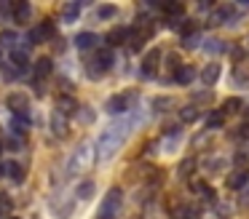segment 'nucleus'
<instances>
[{
    "label": "nucleus",
    "instance_id": "f257e3e1",
    "mask_svg": "<svg viewBox=\"0 0 249 219\" xmlns=\"http://www.w3.org/2000/svg\"><path fill=\"white\" fill-rule=\"evenodd\" d=\"M126 134H129V123H124V126H107L102 131V136H99V158L102 160H110L115 152L121 150V144H124Z\"/></svg>",
    "mask_w": 249,
    "mask_h": 219
},
{
    "label": "nucleus",
    "instance_id": "f03ea898",
    "mask_svg": "<svg viewBox=\"0 0 249 219\" xmlns=\"http://www.w3.org/2000/svg\"><path fill=\"white\" fill-rule=\"evenodd\" d=\"M121 203H124V192H121L118 187H113V190L105 195V201H102V208H99V219H118Z\"/></svg>",
    "mask_w": 249,
    "mask_h": 219
},
{
    "label": "nucleus",
    "instance_id": "7ed1b4c3",
    "mask_svg": "<svg viewBox=\"0 0 249 219\" xmlns=\"http://www.w3.org/2000/svg\"><path fill=\"white\" fill-rule=\"evenodd\" d=\"M91 64L94 67H89V75H91V78H99L102 72H107V69L113 67V51H110V48H99Z\"/></svg>",
    "mask_w": 249,
    "mask_h": 219
},
{
    "label": "nucleus",
    "instance_id": "20e7f679",
    "mask_svg": "<svg viewBox=\"0 0 249 219\" xmlns=\"http://www.w3.org/2000/svg\"><path fill=\"white\" fill-rule=\"evenodd\" d=\"M30 43H43V40H54L56 37V27H54V21L51 19H46V21H40V27H35V30H30Z\"/></svg>",
    "mask_w": 249,
    "mask_h": 219
},
{
    "label": "nucleus",
    "instance_id": "39448f33",
    "mask_svg": "<svg viewBox=\"0 0 249 219\" xmlns=\"http://www.w3.org/2000/svg\"><path fill=\"white\" fill-rule=\"evenodd\" d=\"M6 104H8V110H11L14 115H22V112H27L30 99H27V94H22V91H11V94L6 96Z\"/></svg>",
    "mask_w": 249,
    "mask_h": 219
},
{
    "label": "nucleus",
    "instance_id": "423d86ee",
    "mask_svg": "<svg viewBox=\"0 0 249 219\" xmlns=\"http://www.w3.org/2000/svg\"><path fill=\"white\" fill-rule=\"evenodd\" d=\"M158 64H161V51L153 48V51H147L145 59H142V75H145V78H153L156 69H158Z\"/></svg>",
    "mask_w": 249,
    "mask_h": 219
},
{
    "label": "nucleus",
    "instance_id": "0eeeda50",
    "mask_svg": "<svg viewBox=\"0 0 249 219\" xmlns=\"http://www.w3.org/2000/svg\"><path fill=\"white\" fill-rule=\"evenodd\" d=\"M134 99V96H124V94H115V96H110L107 99V104H105V110L110 112V115H118V112H126L129 110V101Z\"/></svg>",
    "mask_w": 249,
    "mask_h": 219
},
{
    "label": "nucleus",
    "instance_id": "6e6552de",
    "mask_svg": "<svg viewBox=\"0 0 249 219\" xmlns=\"http://www.w3.org/2000/svg\"><path fill=\"white\" fill-rule=\"evenodd\" d=\"M6 11H11L14 21H19V24H24L30 19V3H24V0H17V3L6 5Z\"/></svg>",
    "mask_w": 249,
    "mask_h": 219
},
{
    "label": "nucleus",
    "instance_id": "1a4fd4ad",
    "mask_svg": "<svg viewBox=\"0 0 249 219\" xmlns=\"http://www.w3.org/2000/svg\"><path fill=\"white\" fill-rule=\"evenodd\" d=\"M81 110V107H78V101L72 99V96H59V99H56V112H59V115H72V112H78Z\"/></svg>",
    "mask_w": 249,
    "mask_h": 219
},
{
    "label": "nucleus",
    "instance_id": "9d476101",
    "mask_svg": "<svg viewBox=\"0 0 249 219\" xmlns=\"http://www.w3.org/2000/svg\"><path fill=\"white\" fill-rule=\"evenodd\" d=\"M247 182H249V171L247 168H236L233 174H228V187H231V190H241Z\"/></svg>",
    "mask_w": 249,
    "mask_h": 219
},
{
    "label": "nucleus",
    "instance_id": "9b49d317",
    "mask_svg": "<svg viewBox=\"0 0 249 219\" xmlns=\"http://www.w3.org/2000/svg\"><path fill=\"white\" fill-rule=\"evenodd\" d=\"M193 78H196V69H193V64H182V67L174 72V80H177L179 85H190L193 83Z\"/></svg>",
    "mask_w": 249,
    "mask_h": 219
},
{
    "label": "nucleus",
    "instance_id": "f8f14e48",
    "mask_svg": "<svg viewBox=\"0 0 249 219\" xmlns=\"http://www.w3.org/2000/svg\"><path fill=\"white\" fill-rule=\"evenodd\" d=\"M27 128H30V118H27V112H22V115H11V131L14 134H27Z\"/></svg>",
    "mask_w": 249,
    "mask_h": 219
},
{
    "label": "nucleus",
    "instance_id": "ddd939ff",
    "mask_svg": "<svg viewBox=\"0 0 249 219\" xmlns=\"http://www.w3.org/2000/svg\"><path fill=\"white\" fill-rule=\"evenodd\" d=\"M124 40H129V30H121V27H115V30L107 32V48L121 46Z\"/></svg>",
    "mask_w": 249,
    "mask_h": 219
},
{
    "label": "nucleus",
    "instance_id": "4468645a",
    "mask_svg": "<svg viewBox=\"0 0 249 219\" xmlns=\"http://www.w3.org/2000/svg\"><path fill=\"white\" fill-rule=\"evenodd\" d=\"M217 78H220V64H206L204 72H201V80H204V85H214Z\"/></svg>",
    "mask_w": 249,
    "mask_h": 219
},
{
    "label": "nucleus",
    "instance_id": "2eb2a0df",
    "mask_svg": "<svg viewBox=\"0 0 249 219\" xmlns=\"http://www.w3.org/2000/svg\"><path fill=\"white\" fill-rule=\"evenodd\" d=\"M233 14H236V8H233V5H220V8L212 14V24H222V21H228Z\"/></svg>",
    "mask_w": 249,
    "mask_h": 219
},
{
    "label": "nucleus",
    "instance_id": "dca6fc26",
    "mask_svg": "<svg viewBox=\"0 0 249 219\" xmlns=\"http://www.w3.org/2000/svg\"><path fill=\"white\" fill-rule=\"evenodd\" d=\"M51 131H54L56 136H67V118L59 115V112H54V118H51Z\"/></svg>",
    "mask_w": 249,
    "mask_h": 219
},
{
    "label": "nucleus",
    "instance_id": "f3484780",
    "mask_svg": "<svg viewBox=\"0 0 249 219\" xmlns=\"http://www.w3.org/2000/svg\"><path fill=\"white\" fill-rule=\"evenodd\" d=\"M193 190L198 192L201 198H204L206 203H214L217 201V195H214V190H212L209 185H206V182H193Z\"/></svg>",
    "mask_w": 249,
    "mask_h": 219
},
{
    "label": "nucleus",
    "instance_id": "a211bd4d",
    "mask_svg": "<svg viewBox=\"0 0 249 219\" xmlns=\"http://www.w3.org/2000/svg\"><path fill=\"white\" fill-rule=\"evenodd\" d=\"M233 78H236L238 85H249V64L247 62H238L236 69H233Z\"/></svg>",
    "mask_w": 249,
    "mask_h": 219
},
{
    "label": "nucleus",
    "instance_id": "6ab92c4d",
    "mask_svg": "<svg viewBox=\"0 0 249 219\" xmlns=\"http://www.w3.org/2000/svg\"><path fill=\"white\" fill-rule=\"evenodd\" d=\"M3 168H6V176H8V179H14L17 185H19V182H24V168H22L19 163H14V160H11V163H6Z\"/></svg>",
    "mask_w": 249,
    "mask_h": 219
},
{
    "label": "nucleus",
    "instance_id": "aec40b11",
    "mask_svg": "<svg viewBox=\"0 0 249 219\" xmlns=\"http://www.w3.org/2000/svg\"><path fill=\"white\" fill-rule=\"evenodd\" d=\"M51 69H54V64H51V59H49V56L38 59V62H35V78H49Z\"/></svg>",
    "mask_w": 249,
    "mask_h": 219
},
{
    "label": "nucleus",
    "instance_id": "412c9836",
    "mask_svg": "<svg viewBox=\"0 0 249 219\" xmlns=\"http://www.w3.org/2000/svg\"><path fill=\"white\" fill-rule=\"evenodd\" d=\"M78 14H81V3H78V0H70V3H65V8H62V16H65V21H75Z\"/></svg>",
    "mask_w": 249,
    "mask_h": 219
},
{
    "label": "nucleus",
    "instance_id": "4be33fe9",
    "mask_svg": "<svg viewBox=\"0 0 249 219\" xmlns=\"http://www.w3.org/2000/svg\"><path fill=\"white\" fill-rule=\"evenodd\" d=\"M222 123H225V112L222 110H212L206 115V128H222Z\"/></svg>",
    "mask_w": 249,
    "mask_h": 219
},
{
    "label": "nucleus",
    "instance_id": "5701e85b",
    "mask_svg": "<svg viewBox=\"0 0 249 219\" xmlns=\"http://www.w3.org/2000/svg\"><path fill=\"white\" fill-rule=\"evenodd\" d=\"M94 43H97V35H94V32H81V35L75 37V46L81 48V51H86V48H91Z\"/></svg>",
    "mask_w": 249,
    "mask_h": 219
},
{
    "label": "nucleus",
    "instance_id": "b1692460",
    "mask_svg": "<svg viewBox=\"0 0 249 219\" xmlns=\"http://www.w3.org/2000/svg\"><path fill=\"white\" fill-rule=\"evenodd\" d=\"M11 64H14V69H17V72H22V69H27V53L24 51H14L11 53Z\"/></svg>",
    "mask_w": 249,
    "mask_h": 219
},
{
    "label": "nucleus",
    "instance_id": "393cba45",
    "mask_svg": "<svg viewBox=\"0 0 249 219\" xmlns=\"http://www.w3.org/2000/svg\"><path fill=\"white\" fill-rule=\"evenodd\" d=\"M91 195H94V182H81L78 185V198L81 201H91Z\"/></svg>",
    "mask_w": 249,
    "mask_h": 219
},
{
    "label": "nucleus",
    "instance_id": "a878e982",
    "mask_svg": "<svg viewBox=\"0 0 249 219\" xmlns=\"http://www.w3.org/2000/svg\"><path fill=\"white\" fill-rule=\"evenodd\" d=\"M115 14H118V8L110 5V3H105V5H99V8H97V19H113Z\"/></svg>",
    "mask_w": 249,
    "mask_h": 219
},
{
    "label": "nucleus",
    "instance_id": "bb28decb",
    "mask_svg": "<svg viewBox=\"0 0 249 219\" xmlns=\"http://www.w3.org/2000/svg\"><path fill=\"white\" fill-rule=\"evenodd\" d=\"M196 118H198V110H196L193 104H190V107H182V110H179V120H182V123H193Z\"/></svg>",
    "mask_w": 249,
    "mask_h": 219
},
{
    "label": "nucleus",
    "instance_id": "cd10ccee",
    "mask_svg": "<svg viewBox=\"0 0 249 219\" xmlns=\"http://www.w3.org/2000/svg\"><path fill=\"white\" fill-rule=\"evenodd\" d=\"M241 110H244V101L236 99V96H231V99L225 101V107H222V112H225V115H228V112H241Z\"/></svg>",
    "mask_w": 249,
    "mask_h": 219
},
{
    "label": "nucleus",
    "instance_id": "c85d7f7f",
    "mask_svg": "<svg viewBox=\"0 0 249 219\" xmlns=\"http://www.w3.org/2000/svg\"><path fill=\"white\" fill-rule=\"evenodd\" d=\"M161 8H163V14H169V16H174V19H177V16L185 11V5L182 3H163Z\"/></svg>",
    "mask_w": 249,
    "mask_h": 219
},
{
    "label": "nucleus",
    "instance_id": "c756f323",
    "mask_svg": "<svg viewBox=\"0 0 249 219\" xmlns=\"http://www.w3.org/2000/svg\"><path fill=\"white\" fill-rule=\"evenodd\" d=\"M193 168H196V158H185L182 163H179V176H182V179H185V176H190V174H193Z\"/></svg>",
    "mask_w": 249,
    "mask_h": 219
},
{
    "label": "nucleus",
    "instance_id": "7c9ffc66",
    "mask_svg": "<svg viewBox=\"0 0 249 219\" xmlns=\"http://www.w3.org/2000/svg\"><path fill=\"white\" fill-rule=\"evenodd\" d=\"M14 43H17V32H14V30H3V32H0V46L14 48Z\"/></svg>",
    "mask_w": 249,
    "mask_h": 219
},
{
    "label": "nucleus",
    "instance_id": "2f4dec72",
    "mask_svg": "<svg viewBox=\"0 0 249 219\" xmlns=\"http://www.w3.org/2000/svg\"><path fill=\"white\" fill-rule=\"evenodd\" d=\"M204 48H206L209 53H222V51H225L222 40H214V37H212V40H206V43H204Z\"/></svg>",
    "mask_w": 249,
    "mask_h": 219
},
{
    "label": "nucleus",
    "instance_id": "473e14b6",
    "mask_svg": "<svg viewBox=\"0 0 249 219\" xmlns=\"http://www.w3.org/2000/svg\"><path fill=\"white\" fill-rule=\"evenodd\" d=\"M169 104H174L172 96H156V99H153V107H156V110H169Z\"/></svg>",
    "mask_w": 249,
    "mask_h": 219
},
{
    "label": "nucleus",
    "instance_id": "72a5a7b5",
    "mask_svg": "<svg viewBox=\"0 0 249 219\" xmlns=\"http://www.w3.org/2000/svg\"><path fill=\"white\" fill-rule=\"evenodd\" d=\"M179 219H201L198 208H182V211H179Z\"/></svg>",
    "mask_w": 249,
    "mask_h": 219
},
{
    "label": "nucleus",
    "instance_id": "f704fd0d",
    "mask_svg": "<svg viewBox=\"0 0 249 219\" xmlns=\"http://www.w3.org/2000/svg\"><path fill=\"white\" fill-rule=\"evenodd\" d=\"M78 112H81V120L83 123H91L94 120V110H91V107H81Z\"/></svg>",
    "mask_w": 249,
    "mask_h": 219
},
{
    "label": "nucleus",
    "instance_id": "c9c22d12",
    "mask_svg": "<svg viewBox=\"0 0 249 219\" xmlns=\"http://www.w3.org/2000/svg\"><path fill=\"white\" fill-rule=\"evenodd\" d=\"M182 46H185V48H196V46H198V35H190V37H182Z\"/></svg>",
    "mask_w": 249,
    "mask_h": 219
},
{
    "label": "nucleus",
    "instance_id": "e433bc0d",
    "mask_svg": "<svg viewBox=\"0 0 249 219\" xmlns=\"http://www.w3.org/2000/svg\"><path fill=\"white\" fill-rule=\"evenodd\" d=\"M19 147H22V139H8V150H19Z\"/></svg>",
    "mask_w": 249,
    "mask_h": 219
},
{
    "label": "nucleus",
    "instance_id": "4c0bfd02",
    "mask_svg": "<svg viewBox=\"0 0 249 219\" xmlns=\"http://www.w3.org/2000/svg\"><path fill=\"white\" fill-rule=\"evenodd\" d=\"M196 99H198V101H209L212 94H209V91H201V94H196Z\"/></svg>",
    "mask_w": 249,
    "mask_h": 219
},
{
    "label": "nucleus",
    "instance_id": "58836bf2",
    "mask_svg": "<svg viewBox=\"0 0 249 219\" xmlns=\"http://www.w3.org/2000/svg\"><path fill=\"white\" fill-rule=\"evenodd\" d=\"M236 163H238V168H244V163H247V155L238 152V155H236Z\"/></svg>",
    "mask_w": 249,
    "mask_h": 219
},
{
    "label": "nucleus",
    "instance_id": "ea45409f",
    "mask_svg": "<svg viewBox=\"0 0 249 219\" xmlns=\"http://www.w3.org/2000/svg\"><path fill=\"white\" fill-rule=\"evenodd\" d=\"M217 211H220V217H231V206H217Z\"/></svg>",
    "mask_w": 249,
    "mask_h": 219
},
{
    "label": "nucleus",
    "instance_id": "a19ab883",
    "mask_svg": "<svg viewBox=\"0 0 249 219\" xmlns=\"http://www.w3.org/2000/svg\"><path fill=\"white\" fill-rule=\"evenodd\" d=\"M0 206H11V201H8V195H6V192H0Z\"/></svg>",
    "mask_w": 249,
    "mask_h": 219
},
{
    "label": "nucleus",
    "instance_id": "79ce46f5",
    "mask_svg": "<svg viewBox=\"0 0 249 219\" xmlns=\"http://www.w3.org/2000/svg\"><path fill=\"white\" fill-rule=\"evenodd\" d=\"M238 134H241V136H247V139H249V123H244V126H241V131H238Z\"/></svg>",
    "mask_w": 249,
    "mask_h": 219
},
{
    "label": "nucleus",
    "instance_id": "37998d69",
    "mask_svg": "<svg viewBox=\"0 0 249 219\" xmlns=\"http://www.w3.org/2000/svg\"><path fill=\"white\" fill-rule=\"evenodd\" d=\"M247 206H249V195L244 192V195H241V208H247Z\"/></svg>",
    "mask_w": 249,
    "mask_h": 219
},
{
    "label": "nucleus",
    "instance_id": "c03bdc74",
    "mask_svg": "<svg viewBox=\"0 0 249 219\" xmlns=\"http://www.w3.org/2000/svg\"><path fill=\"white\" fill-rule=\"evenodd\" d=\"M241 112H244V118H247V123H249V104H247V107H244V110H241Z\"/></svg>",
    "mask_w": 249,
    "mask_h": 219
},
{
    "label": "nucleus",
    "instance_id": "a18cd8bd",
    "mask_svg": "<svg viewBox=\"0 0 249 219\" xmlns=\"http://www.w3.org/2000/svg\"><path fill=\"white\" fill-rule=\"evenodd\" d=\"M0 176H6V168H3V166H0Z\"/></svg>",
    "mask_w": 249,
    "mask_h": 219
},
{
    "label": "nucleus",
    "instance_id": "49530a36",
    "mask_svg": "<svg viewBox=\"0 0 249 219\" xmlns=\"http://www.w3.org/2000/svg\"><path fill=\"white\" fill-rule=\"evenodd\" d=\"M14 219H17V217H14Z\"/></svg>",
    "mask_w": 249,
    "mask_h": 219
}]
</instances>
